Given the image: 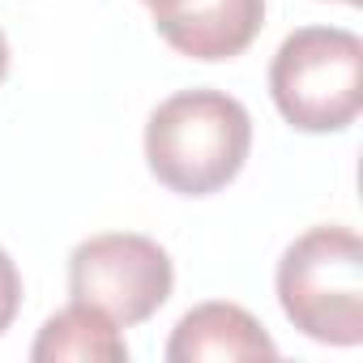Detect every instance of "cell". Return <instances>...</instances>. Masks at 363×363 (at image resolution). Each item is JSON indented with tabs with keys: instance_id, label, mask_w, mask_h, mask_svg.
Here are the masks:
<instances>
[{
	"instance_id": "1",
	"label": "cell",
	"mask_w": 363,
	"mask_h": 363,
	"mask_svg": "<svg viewBox=\"0 0 363 363\" xmlns=\"http://www.w3.org/2000/svg\"><path fill=\"white\" fill-rule=\"evenodd\" d=\"M252 150V120L223 90H179L145 124V162L179 197H210L240 175Z\"/></svg>"
},
{
	"instance_id": "2",
	"label": "cell",
	"mask_w": 363,
	"mask_h": 363,
	"mask_svg": "<svg viewBox=\"0 0 363 363\" xmlns=\"http://www.w3.org/2000/svg\"><path fill=\"white\" fill-rule=\"evenodd\" d=\"M278 303L312 342L363 337V244L350 227H312L278 261Z\"/></svg>"
},
{
	"instance_id": "3",
	"label": "cell",
	"mask_w": 363,
	"mask_h": 363,
	"mask_svg": "<svg viewBox=\"0 0 363 363\" xmlns=\"http://www.w3.org/2000/svg\"><path fill=\"white\" fill-rule=\"evenodd\" d=\"M269 94L286 124L337 133L363 107V43L342 26H303L269 65Z\"/></svg>"
},
{
	"instance_id": "4",
	"label": "cell",
	"mask_w": 363,
	"mask_h": 363,
	"mask_svg": "<svg viewBox=\"0 0 363 363\" xmlns=\"http://www.w3.org/2000/svg\"><path fill=\"white\" fill-rule=\"evenodd\" d=\"M175 286L171 257L133 231H107L73 248L69 257V291L73 303L103 312L111 325L150 320Z\"/></svg>"
},
{
	"instance_id": "5",
	"label": "cell",
	"mask_w": 363,
	"mask_h": 363,
	"mask_svg": "<svg viewBox=\"0 0 363 363\" xmlns=\"http://www.w3.org/2000/svg\"><path fill=\"white\" fill-rule=\"evenodd\" d=\"M265 22V0H175L154 13L158 35L193 60L240 56Z\"/></svg>"
},
{
	"instance_id": "6",
	"label": "cell",
	"mask_w": 363,
	"mask_h": 363,
	"mask_svg": "<svg viewBox=\"0 0 363 363\" xmlns=\"http://www.w3.org/2000/svg\"><path fill=\"white\" fill-rule=\"evenodd\" d=\"M278 346L261 329L252 312L240 303H201L189 316H179L167 359L171 363H201V359H274Z\"/></svg>"
},
{
	"instance_id": "7",
	"label": "cell",
	"mask_w": 363,
	"mask_h": 363,
	"mask_svg": "<svg viewBox=\"0 0 363 363\" xmlns=\"http://www.w3.org/2000/svg\"><path fill=\"white\" fill-rule=\"evenodd\" d=\"M30 359L35 363H65V359L69 363H124L128 346L103 312H94L86 303H73L39 329V337L30 346Z\"/></svg>"
},
{
	"instance_id": "8",
	"label": "cell",
	"mask_w": 363,
	"mask_h": 363,
	"mask_svg": "<svg viewBox=\"0 0 363 363\" xmlns=\"http://www.w3.org/2000/svg\"><path fill=\"white\" fill-rule=\"evenodd\" d=\"M18 308H22V274H18V265L9 261V252L0 248V333L13 325Z\"/></svg>"
},
{
	"instance_id": "9",
	"label": "cell",
	"mask_w": 363,
	"mask_h": 363,
	"mask_svg": "<svg viewBox=\"0 0 363 363\" xmlns=\"http://www.w3.org/2000/svg\"><path fill=\"white\" fill-rule=\"evenodd\" d=\"M5 73H9V39L0 30V82H5Z\"/></svg>"
},
{
	"instance_id": "10",
	"label": "cell",
	"mask_w": 363,
	"mask_h": 363,
	"mask_svg": "<svg viewBox=\"0 0 363 363\" xmlns=\"http://www.w3.org/2000/svg\"><path fill=\"white\" fill-rule=\"evenodd\" d=\"M145 5H150V13H158V9H171L175 0H145Z\"/></svg>"
},
{
	"instance_id": "11",
	"label": "cell",
	"mask_w": 363,
	"mask_h": 363,
	"mask_svg": "<svg viewBox=\"0 0 363 363\" xmlns=\"http://www.w3.org/2000/svg\"><path fill=\"white\" fill-rule=\"evenodd\" d=\"M342 5H359V0H342Z\"/></svg>"
}]
</instances>
